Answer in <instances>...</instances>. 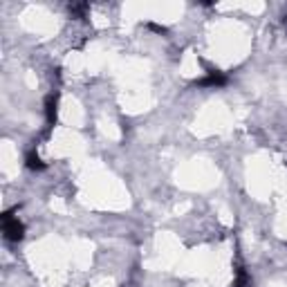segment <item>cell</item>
I'll list each match as a JSON object with an SVG mask.
<instances>
[{
    "label": "cell",
    "mask_w": 287,
    "mask_h": 287,
    "mask_svg": "<svg viewBox=\"0 0 287 287\" xmlns=\"http://www.w3.org/2000/svg\"><path fill=\"white\" fill-rule=\"evenodd\" d=\"M2 234H5L7 240L18 242V240L25 236V227H23L21 220L14 218L11 213H5V215H2Z\"/></svg>",
    "instance_id": "1"
},
{
    "label": "cell",
    "mask_w": 287,
    "mask_h": 287,
    "mask_svg": "<svg viewBox=\"0 0 287 287\" xmlns=\"http://www.w3.org/2000/svg\"><path fill=\"white\" fill-rule=\"evenodd\" d=\"M229 79L227 74H222V72H209L207 76H202L200 81H195V85H200V88H222V85H227Z\"/></svg>",
    "instance_id": "2"
},
{
    "label": "cell",
    "mask_w": 287,
    "mask_h": 287,
    "mask_svg": "<svg viewBox=\"0 0 287 287\" xmlns=\"http://www.w3.org/2000/svg\"><path fill=\"white\" fill-rule=\"evenodd\" d=\"M56 108H59V96L49 95L48 99H45V117H48L49 126H54V121H56Z\"/></svg>",
    "instance_id": "3"
},
{
    "label": "cell",
    "mask_w": 287,
    "mask_h": 287,
    "mask_svg": "<svg viewBox=\"0 0 287 287\" xmlns=\"http://www.w3.org/2000/svg\"><path fill=\"white\" fill-rule=\"evenodd\" d=\"M25 166H27L29 170H43L48 164H45V162L38 157L36 150H29V153H27V157H25Z\"/></svg>",
    "instance_id": "4"
},
{
    "label": "cell",
    "mask_w": 287,
    "mask_h": 287,
    "mask_svg": "<svg viewBox=\"0 0 287 287\" xmlns=\"http://www.w3.org/2000/svg\"><path fill=\"white\" fill-rule=\"evenodd\" d=\"M234 287H254L251 276L245 269H238V276H236V281H234Z\"/></svg>",
    "instance_id": "5"
}]
</instances>
